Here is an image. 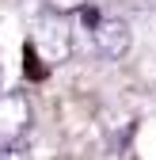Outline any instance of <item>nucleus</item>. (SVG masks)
Returning a JSON list of instances; mask_svg holds the SVG:
<instances>
[{
    "label": "nucleus",
    "instance_id": "f257e3e1",
    "mask_svg": "<svg viewBox=\"0 0 156 160\" xmlns=\"http://www.w3.org/2000/svg\"><path fill=\"white\" fill-rule=\"evenodd\" d=\"M34 46L42 50V57H46L50 65L65 61V57L72 53V31H69V23H65V15L50 12V15H42V19H38V34H34Z\"/></svg>",
    "mask_w": 156,
    "mask_h": 160
},
{
    "label": "nucleus",
    "instance_id": "0eeeda50",
    "mask_svg": "<svg viewBox=\"0 0 156 160\" xmlns=\"http://www.w3.org/2000/svg\"><path fill=\"white\" fill-rule=\"evenodd\" d=\"M72 4H80V0H72Z\"/></svg>",
    "mask_w": 156,
    "mask_h": 160
},
{
    "label": "nucleus",
    "instance_id": "423d86ee",
    "mask_svg": "<svg viewBox=\"0 0 156 160\" xmlns=\"http://www.w3.org/2000/svg\"><path fill=\"white\" fill-rule=\"evenodd\" d=\"M0 160H31V152L23 145H4L0 149Z\"/></svg>",
    "mask_w": 156,
    "mask_h": 160
},
{
    "label": "nucleus",
    "instance_id": "7ed1b4c3",
    "mask_svg": "<svg viewBox=\"0 0 156 160\" xmlns=\"http://www.w3.org/2000/svg\"><path fill=\"white\" fill-rule=\"evenodd\" d=\"M95 50H99L107 61H118L129 50V23L126 19H103L99 31H95Z\"/></svg>",
    "mask_w": 156,
    "mask_h": 160
},
{
    "label": "nucleus",
    "instance_id": "f03ea898",
    "mask_svg": "<svg viewBox=\"0 0 156 160\" xmlns=\"http://www.w3.org/2000/svg\"><path fill=\"white\" fill-rule=\"evenodd\" d=\"M31 99L23 92H4L0 95V141L19 145V137L31 130Z\"/></svg>",
    "mask_w": 156,
    "mask_h": 160
},
{
    "label": "nucleus",
    "instance_id": "20e7f679",
    "mask_svg": "<svg viewBox=\"0 0 156 160\" xmlns=\"http://www.w3.org/2000/svg\"><path fill=\"white\" fill-rule=\"evenodd\" d=\"M80 23L95 34V31H99V23H103V15H99V8H95V4H84L80 8Z\"/></svg>",
    "mask_w": 156,
    "mask_h": 160
},
{
    "label": "nucleus",
    "instance_id": "39448f33",
    "mask_svg": "<svg viewBox=\"0 0 156 160\" xmlns=\"http://www.w3.org/2000/svg\"><path fill=\"white\" fill-rule=\"evenodd\" d=\"M27 72H31L34 80H42V76H46V65H38V53H34V46H27Z\"/></svg>",
    "mask_w": 156,
    "mask_h": 160
}]
</instances>
